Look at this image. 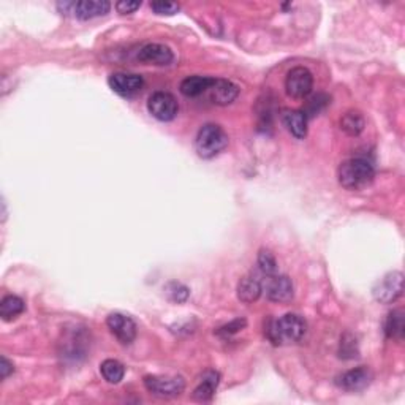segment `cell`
Listing matches in <instances>:
<instances>
[{
    "instance_id": "17",
    "label": "cell",
    "mask_w": 405,
    "mask_h": 405,
    "mask_svg": "<svg viewBox=\"0 0 405 405\" xmlns=\"http://www.w3.org/2000/svg\"><path fill=\"white\" fill-rule=\"evenodd\" d=\"M282 122L296 140H304L307 135V117L298 110H285L282 114Z\"/></svg>"
},
{
    "instance_id": "18",
    "label": "cell",
    "mask_w": 405,
    "mask_h": 405,
    "mask_svg": "<svg viewBox=\"0 0 405 405\" xmlns=\"http://www.w3.org/2000/svg\"><path fill=\"white\" fill-rule=\"evenodd\" d=\"M215 78H209V76H189L185 78L184 81L181 83L179 90L182 95L190 97V99H195V97H199L204 92H208L210 89V85L214 84Z\"/></svg>"
},
{
    "instance_id": "8",
    "label": "cell",
    "mask_w": 405,
    "mask_h": 405,
    "mask_svg": "<svg viewBox=\"0 0 405 405\" xmlns=\"http://www.w3.org/2000/svg\"><path fill=\"white\" fill-rule=\"evenodd\" d=\"M313 76L309 68L295 67L285 79V89L292 99H306L312 92Z\"/></svg>"
},
{
    "instance_id": "23",
    "label": "cell",
    "mask_w": 405,
    "mask_h": 405,
    "mask_svg": "<svg viewBox=\"0 0 405 405\" xmlns=\"http://www.w3.org/2000/svg\"><path fill=\"white\" fill-rule=\"evenodd\" d=\"M258 270L263 277L277 274V261H276V258H274V255L270 252V250H260Z\"/></svg>"
},
{
    "instance_id": "21",
    "label": "cell",
    "mask_w": 405,
    "mask_h": 405,
    "mask_svg": "<svg viewBox=\"0 0 405 405\" xmlns=\"http://www.w3.org/2000/svg\"><path fill=\"white\" fill-rule=\"evenodd\" d=\"M364 127H366V121H364V116L359 111L352 110L345 113L340 119V129L349 136L361 135Z\"/></svg>"
},
{
    "instance_id": "3",
    "label": "cell",
    "mask_w": 405,
    "mask_h": 405,
    "mask_svg": "<svg viewBox=\"0 0 405 405\" xmlns=\"http://www.w3.org/2000/svg\"><path fill=\"white\" fill-rule=\"evenodd\" d=\"M228 146V135L220 125L204 124L195 138V151L201 158H214Z\"/></svg>"
},
{
    "instance_id": "10",
    "label": "cell",
    "mask_w": 405,
    "mask_h": 405,
    "mask_svg": "<svg viewBox=\"0 0 405 405\" xmlns=\"http://www.w3.org/2000/svg\"><path fill=\"white\" fill-rule=\"evenodd\" d=\"M106 327L121 344L130 345L136 338V323L129 315L114 312L106 318Z\"/></svg>"
},
{
    "instance_id": "29",
    "label": "cell",
    "mask_w": 405,
    "mask_h": 405,
    "mask_svg": "<svg viewBox=\"0 0 405 405\" xmlns=\"http://www.w3.org/2000/svg\"><path fill=\"white\" fill-rule=\"evenodd\" d=\"M13 364H11L7 358L2 356V359H0V375H2V380H5L8 377L10 374H13Z\"/></svg>"
},
{
    "instance_id": "24",
    "label": "cell",
    "mask_w": 405,
    "mask_h": 405,
    "mask_svg": "<svg viewBox=\"0 0 405 405\" xmlns=\"http://www.w3.org/2000/svg\"><path fill=\"white\" fill-rule=\"evenodd\" d=\"M329 104V97L328 95H324V94H317V95H313L312 99L307 101V106H306V110L302 111L306 114V117L309 119V117H313V116H317L318 113H320L324 106H327Z\"/></svg>"
},
{
    "instance_id": "28",
    "label": "cell",
    "mask_w": 405,
    "mask_h": 405,
    "mask_svg": "<svg viewBox=\"0 0 405 405\" xmlns=\"http://www.w3.org/2000/svg\"><path fill=\"white\" fill-rule=\"evenodd\" d=\"M173 287L174 290L171 293H173V299L174 301H178V302H184L187 299V296H189V290H187L184 285H181V283H173Z\"/></svg>"
},
{
    "instance_id": "9",
    "label": "cell",
    "mask_w": 405,
    "mask_h": 405,
    "mask_svg": "<svg viewBox=\"0 0 405 405\" xmlns=\"http://www.w3.org/2000/svg\"><path fill=\"white\" fill-rule=\"evenodd\" d=\"M263 292L266 293L267 299L272 302H288L293 299L295 288L293 282L287 276L274 274V276L265 277Z\"/></svg>"
},
{
    "instance_id": "13",
    "label": "cell",
    "mask_w": 405,
    "mask_h": 405,
    "mask_svg": "<svg viewBox=\"0 0 405 405\" xmlns=\"http://www.w3.org/2000/svg\"><path fill=\"white\" fill-rule=\"evenodd\" d=\"M138 60L154 65H170L174 60V54L165 44L149 43L140 49Z\"/></svg>"
},
{
    "instance_id": "14",
    "label": "cell",
    "mask_w": 405,
    "mask_h": 405,
    "mask_svg": "<svg viewBox=\"0 0 405 405\" xmlns=\"http://www.w3.org/2000/svg\"><path fill=\"white\" fill-rule=\"evenodd\" d=\"M208 92L210 101H214L215 105L226 106L238 99L239 88L228 79H214V84L210 85Z\"/></svg>"
},
{
    "instance_id": "25",
    "label": "cell",
    "mask_w": 405,
    "mask_h": 405,
    "mask_svg": "<svg viewBox=\"0 0 405 405\" xmlns=\"http://www.w3.org/2000/svg\"><path fill=\"white\" fill-rule=\"evenodd\" d=\"M152 11H156L157 15H167L171 16L179 11V5L174 2H152L151 3Z\"/></svg>"
},
{
    "instance_id": "26",
    "label": "cell",
    "mask_w": 405,
    "mask_h": 405,
    "mask_svg": "<svg viewBox=\"0 0 405 405\" xmlns=\"http://www.w3.org/2000/svg\"><path fill=\"white\" fill-rule=\"evenodd\" d=\"M140 7H141V2H132V0H121V2L116 3L117 13H121V15L135 13Z\"/></svg>"
},
{
    "instance_id": "12",
    "label": "cell",
    "mask_w": 405,
    "mask_h": 405,
    "mask_svg": "<svg viewBox=\"0 0 405 405\" xmlns=\"http://www.w3.org/2000/svg\"><path fill=\"white\" fill-rule=\"evenodd\" d=\"M108 84L119 95L133 97L142 89L144 81H142L140 75H135V73H113L108 78Z\"/></svg>"
},
{
    "instance_id": "2",
    "label": "cell",
    "mask_w": 405,
    "mask_h": 405,
    "mask_svg": "<svg viewBox=\"0 0 405 405\" xmlns=\"http://www.w3.org/2000/svg\"><path fill=\"white\" fill-rule=\"evenodd\" d=\"M307 323L298 313H287L277 320H271L265 329L266 338L274 345L296 344L304 338Z\"/></svg>"
},
{
    "instance_id": "11",
    "label": "cell",
    "mask_w": 405,
    "mask_h": 405,
    "mask_svg": "<svg viewBox=\"0 0 405 405\" xmlns=\"http://www.w3.org/2000/svg\"><path fill=\"white\" fill-rule=\"evenodd\" d=\"M372 379H374V375L372 372H370L369 367L359 366L356 369L347 370V372L339 375L338 380H336V383H338V386L342 388V390L356 392V391L366 390V388L370 385V381H372Z\"/></svg>"
},
{
    "instance_id": "27",
    "label": "cell",
    "mask_w": 405,
    "mask_h": 405,
    "mask_svg": "<svg viewBox=\"0 0 405 405\" xmlns=\"http://www.w3.org/2000/svg\"><path fill=\"white\" fill-rule=\"evenodd\" d=\"M245 327V320H235V322H231V323H228L225 324V327H222L217 333H219L220 336H231V334H235L238 333L239 329H242Z\"/></svg>"
},
{
    "instance_id": "19",
    "label": "cell",
    "mask_w": 405,
    "mask_h": 405,
    "mask_svg": "<svg viewBox=\"0 0 405 405\" xmlns=\"http://www.w3.org/2000/svg\"><path fill=\"white\" fill-rule=\"evenodd\" d=\"M385 336L388 339L392 340H402L404 339V331H405V323H404V311L396 309L388 313L385 324H383Z\"/></svg>"
},
{
    "instance_id": "20",
    "label": "cell",
    "mask_w": 405,
    "mask_h": 405,
    "mask_svg": "<svg viewBox=\"0 0 405 405\" xmlns=\"http://www.w3.org/2000/svg\"><path fill=\"white\" fill-rule=\"evenodd\" d=\"M26 311V302L19 296L8 295L0 302V317L3 322H11L18 318Z\"/></svg>"
},
{
    "instance_id": "15",
    "label": "cell",
    "mask_w": 405,
    "mask_h": 405,
    "mask_svg": "<svg viewBox=\"0 0 405 405\" xmlns=\"http://www.w3.org/2000/svg\"><path fill=\"white\" fill-rule=\"evenodd\" d=\"M263 293V281L256 274H249L238 283V298L245 304H252Z\"/></svg>"
},
{
    "instance_id": "1",
    "label": "cell",
    "mask_w": 405,
    "mask_h": 405,
    "mask_svg": "<svg viewBox=\"0 0 405 405\" xmlns=\"http://www.w3.org/2000/svg\"><path fill=\"white\" fill-rule=\"evenodd\" d=\"M375 178L374 163L366 157H352L342 162L338 170L339 184L347 190H363Z\"/></svg>"
},
{
    "instance_id": "6",
    "label": "cell",
    "mask_w": 405,
    "mask_h": 405,
    "mask_svg": "<svg viewBox=\"0 0 405 405\" xmlns=\"http://www.w3.org/2000/svg\"><path fill=\"white\" fill-rule=\"evenodd\" d=\"M404 292V274L399 271L388 272L380 281L375 283L372 290L375 301L381 304H391L402 296Z\"/></svg>"
},
{
    "instance_id": "5",
    "label": "cell",
    "mask_w": 405,
    "mask_h": 405,
    "mask_svg": "<svg viewBox=\"0 0 405 405\" xmlns=\"http://www.w3.org/2000/svg\"><path fill=\"white\" fill-rule=\"evenodd\" d=\"M146 390L157 397H178L185 390V381L182 377H170V375H146Z\"/></svg>"
},
{
    "instance_id": "7",
    "label": "cell",
    "mask_w": 405,
    "mask_h": 405,
    "mask_svg": "<svg viewBox=\"0 0 405 405\" xmlns=\"http://www.w3.org/2000/svg\"><path fill=\"white\" fill-rule=\"evenodd\" d=\"M147 110L151 116L160 122H170L178 116L179 105L173 94L170 92H154L147 100Z\"/></svg>"
},
{
    "instance_id": "4",
    "label": "cell",
    "mask_w": 405,
    "mask_h": 405,
    "mask_svg": "<svg viewBox=\"0 0 405 405\" xmlns=\"http://www.w3.org/2000/svg\"><path fill=\"white\" fill-rule=\"evenodd\" d=\"M57 8L62 15H72L78 19L88 21L105 16L111 10V3L106 0H79V2H59Z\"/></svg>"
},
{
    "instance_id": "22",
    "label": "cell",
    "mask_w": 405,
    "mask_h": 405,
    "mask_svg": "<svg viewBox=\"0 0 405 405\" xmlns=\"http://www.w3.org/2000/svg\"><path fill=\"white\" fill-rule=\"evenodd\" d=\"M100 374L108 383L117 385L124 380L125 367L122 363L117 361V359H105V361L100 364Z\"/></svg>"
},
{
    "instance_id": "16",
    "label": "cell",
    "mask_w": 405,
    "mask_h": 405,
    "mask_svg": "<svg viewBox=\"0 0 405 405\" xmlns=\"http://www.w3.org/2000/svg\"><path fill=\"white\" fill-rule=\"evenodd\" d=\"M220 381V374L217 370H208L203 374L201 380H199L198 386L193 391V399L199 402H208L214 397L217 386Z\"/></svg>"
}]
</instances>
